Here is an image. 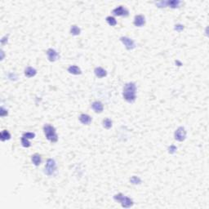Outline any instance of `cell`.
Returning <instances> with one entry per match:
<instances>
[{"instance_id": "obj_20", "label": "cell", "mask_w": 209, "mask_h": 209, "mask_svg": "<svg viewBox=\"0 0 209 209\" xmlns=\"http://www.w3.org/2000/svg\"><path fill=\"white\" fill-rule=\"evenodd\" d=\"M129 181L130 183L132 185H135V186H137V185H141L142 183V178L138 176H132L130 177L129 179Z\"/></svg>"}, {"instance_id": "obj_28", "label": "cell", "mask_w": 209, "mask_h": 209, "mask_svg": "<svg viewBox=\"0 0 209 209\" xmlns=\"http://www.w3.org/2000/svg\"><path fill=\"white\" fill-rule=\"evenodd\" d=\"M8 38H9V34H5L3 37H2V39H1V40H0V42H1V45L4 46L5 44H7V42H8Z\"/></svg>"}, {"instance_id": "obj_6", "label": "cell", "mask_w": 209, "mask_h": 209, "mask_svg": "<svg viewBox=\"0 0 209 209\" xmlns=\"http://www.w3.org/2000/svg\"><path fill=\"white\" fill-rule=\"evenodd\" d=\"M187 136V132L186 128L180 126L179 128H177L176 129V131L174 132V139L179 142H184L186 139Z\"/></svg>"}, {"instance_id": "obj_24", "label": "cell", "mask_w": 209, "mask_h": 209, "mask_svg": "<svg viewBox=\"0 0 209 209\" xmlns=\"http://www.w3.org/2000/svg\"><path fill=\"white\" fill-rule=\"evenodd\" d=\"M35 133L34 132H24L22 134V136L26 137V138L29 139V140H31V139H34L35 137Z\"/></svg>"}, {"instance_id": "obj_27", "label": "cell", "mask_w": 209, "mask_h": 209, "mask_svg": "<svg viewBox=\"0 0 209 209\" xmlns=\"http://www.w3.org/2000/svg\"><path fill=\"white\" fill-rule=\"evenodd\" d=\"M8 115V110L6 108H4L3 106H1V109H0V116L3 118Z\"/></svg>"}, {"instance_id": "obj_15", "label": "cell", "mask_w": 209, "mask_h": 209, "mask_svg": "<svg viewBox=\"0 0 209 209\" xmlns=\"http://www.w3.org/2000/svg\"><path fill=\"white\" fill-rule=\"evenodd\" d=\"M31 162H32V164H34V166H36V167L39 166V165L41 164V163H42V156H41V155H39L38 153L34 154V155L31 156Z\"/></svg>"}, {"instance_id": "obj_4", "label": "cell", "mask_w": 209, "mask_h": 209, "mask_svg": "<svg viewBox=\"0 0 209 209\" xmlns=\"http://www.w3.org/2000/svg\"><path fill=\"white\" fill-rule=\"evenodd\" d=\"M56 169H57V165L55 159L48 158L44 167V174L48 177H52L56 172Z\"/></svg>"}, {"instance_id": "obj_26", "label": "cell", "mask_w": 209, "mask_h": 209, "mask_svg": "<svg viewBox=\"0 0 209 209\" xmlns=\"http://www.w3.org/2000/svg\"><path fill=\"white\" fill-rule=\"evenodd\" d=\"M7 78L11 81H16L18 80V75L15 73H9L7 74Z\"/></svg>"}, {"instance_id": "obj_18", "label": "cell", "mask_w": 209, "mask_h": 209, "mask_svg": "<svg viewBox=\"0 0 209 209\" xmlns=\"http://www.w3.org/2000/svg\"><path fill=\"white\" fill-rule=\"evenodd\" d=\"M12 137V135L7 130H3L1 132V134H0V139L2 142H6V141H9L10 139Z\"/></svg>"}, {"instance_id": "obj_9", "label": "cell", "mask_w": 209, "mask_h": 209, "mask_svg": "<svg viewBox=\"0 0 209 209\" xmlns=\"http://www.w3.org/2000/svg\"><path fill=\"white\" fill-rule=\"evenodd\" d=\"M146 22V20H145V16L144 15H136L134 17V21H133V25L136 27H138V28H142L145 25Z\"/></svg>"}, {"instance_id": "obj_12", "label": "cell", "mask_w": 209, "mask_h": 209, "mask_svg": "<svg viewBox=\"0 0 209 209\" xmlns=\"http://www.w3.org/2000/svg\"><path fill=\"white\" fill-rule=\"evenodd\" d=\"M94 74L99 78H102L107 76V71L105 70L104 68L100 67V66H97L94 69Z\"/></svg>"}, {"instance_id": "obj_21", "label": "cell", "mask_w": 209, "mask_h": 209, "mask_svg": "<svg viewBox=\"0 0 209 209\" xmlns=\"http://www.w3.org/2000/svg\"><path fill=\"white\" fill-rule=\"evenodd\" d=\"M106 22L108 23V25L110 26H117V24H118L117 20H116L115 18L112 16H106Z\"/></svg>"}, {"instance_id": "obj_10", "label": "cell", "mask_w": 209, "mask_h": 209, "mask_svg": "<svg viewBox=\"0 0 209 209\" xmlns=\"http://www.w3.org/2000/svg\"><path fill=\"white\" fill-rule=\"evenodd\" d=\"M91 108L97 114H101L104 110V105L100 100H95L91 105Z\"/></svg>"}, {"instance_id": "obj_29", "label": "cell", "mask_w": 209, "mask_h": 209, "mask_svg": "<svg viewBox=\"0 0 209 209\" xmlns=\"http://www.w3.org/2000/svg\"><path fill=\"white\" fill-rule=\"evenodd\" d=\"M175 64L177 65V66H179V67H180V66H182V65H183V64H182V62L179 61V60H177V61H175Z\"/></svg>"}, {"instance_id": "obj_25", "label": "cell", "mask_w": 209, "mask_h": 209, "mask_svg": "<svg viewBox=\"0 0 209 209\" xmlns=\"http://www.w3.org/2000/svg\"><path fill=\"white\" fill-rule=\"evenodd\" d=\"M184 29H185V26L182 25V24H176L174 26V30L178 33L182 32Z\"/></svg>"}, {"instance_id": "obj_16", "label": "cell", "mask_w": 209, "mask_h": 209, "mask_svg": "<svg viewBox=\"0 0 209 209\" xmlns=\"http://www.w3.org/2000/svg\"><path fill=\"white\" fill-rule=\"evenodd\" d=\"M181 4V2L179 0H169V1H166V7H169L172 9H176L178 8L180 5Z\"/></svg>"}, {"instance_id": "obj_22", "label": "cell", "mask_w": 209, "mask_h": 209, "mask_svg": "<svg viewBox=\"0 0 209 209\" xmlns=\"http://www.w3.org/2000/svg\"><path fill=\"white\" fill-rule=\"evenodd\" d=\"M21 145H22L23 147H25V148H29V147L31 146V143L29 142V139L26 138V137H24V136H21Z\"/></svg>"}, {"instance_id": "obj_13", "label": "cell", "mask_w": 209, "mask_h": 209, "mask_svg": "<svg viewBox=\"0 0 209 209\" xmlns=\"http://www.w3.org/2000/svg\"><path fill=\"white\" fill-rule=\"evenodd\" d=\"M24 74L26 78H33L37 74V70L35 68L32 67V66H28L25 69V71H24Z\"/></svg>"}, {"instance_id": "obj_17", "label": "cell", "mask_w": 209, "mask_h": 209, "mask_svg": "<svg viewBox=\"0 0 209 209\" xmlns=\"http://www.w3.org/2000/svg\"><path fill=\"white\" fill-rule=\"evenodd\" d=\"M70 33L71 35L78 36L81 34V29L77 25H72V26H70Z\"/></svg>"}, {"instance_id": "obj_11", "label": "cell", "mask_w": 209, "mask_h": 209, "mask_svg": "<svg viewBox=\"0 0 209 209\" xmlns=\"http://www.w3.org/2000/svg\"><path fill=\"white\" fill-rule=\"evenodd\" d=\"M78 120L83 125H90L92 122V118L87 114H81L78 117Z\"/></svg>"}, {"instance_id": "obj_1", "label": "cell", "mask_w": 209, "mask_h": 209, "mask_svg": "<svg viewBox=\"0 0 209 209\" xmlns=\"http://www.w3.org/2000/svg\"><path fill=\"white\" fill-rule=\"evenodd\" d=\"M136 84L134 82H128L122 88V97L128 103L133 104L136 100Z\"/></svg>"}, {"instance_id": "obj_23", "label": "cell", "mask_w": 209, "mask_h": 209, "mask_svg": "<svg viewBox=\"0 0 209 209\" xmlns=\"http://www.w3.org/2000/svg\"><path fill=\"white\" fill-rule=\"evenodd\" d=\"M177 151V147L175 145H171L167 148V152L170 155H175Z\"/></svg>"}, {"instance_id": "obj_5", "label": "cell", "mask_w": 209, "mask_h": 209, "mask_svg": "<svg viewBox=\"0 0 209 209\" xmlns=\"http://www.w3.org/2000/svg\"><path fill=\"white\" fill-rule=\"evenodd\" d=\"M120 42L122 43V44L124 45L125 48L128 51H132L136 48V42L131 38H129L128 36H122L119 38Z\"/></svg>"}, {"instance_id": "obj_19", "label": "cell", "mask_w": 209, "mask_h": 209, "mask_svg": "<svg viewBox=\"0 0 209 209\" xmlns=\"http://www.w3.org/2000/svg\"><path fill=\"white\" fill-rule=\"evenodd\" d=\"M102 126L103 128L106 130H109L112 128L113 126V121L109 118H106L103 119L102 121Z\"/></svg>"}, {"instance_id": "obj_14", "label": "cell", "mask_w": 209, "mask_h": 209, "mask_svg": "<svg viewBox=\"0 0 209 209\" xmlns=\"http://www.w3.org/2000/svg\"><path fill=\"white\" fill-rule=\"evenodd\" d=\"M67 71L70 74L73 75H80L82 74V70L81 69L78 65H70L67 69Z\"/></svg>"}, {"instance_id": "obj_8", "label": "cell", "mask_w": 209, "mask_h": 209, "mask_svg": "<svg viewBox=\"0 0 209 209\" xmlns=\"http://www.w3.org/2000/svg\"><path fill=\"white\" fill-rule=\"evenodd\" d=\"M46 55H47V57H48L50 62H55L60 58V55L57 52V51L55 50L54 48L48 49L47 52H46Z\"/></svg>"}, {"instance_id": "obj_7", "label": "cell", "mask_w": 209, "mask_h": 209, "mask_svg": "<svg viewBox=\"0 0 209 209\" xmlns=\"http://www.w3.org/2000/svg\"><path fill=\"white\" fill-rule=\"evenodd\" d=\"M112 14L115 16H122V17H128L129 16L128 9L122 5L116 7L115 8L112 10Z\"/></svg>"}, {"instance_id": "obj_3", "label": "cell", "mask_w": 209, "mask_h": 209, "mask_svg": "<svg viewBox=\"0 0 209 209\" xmlns=\"http://www.w3.org/2000/svg\"><path fill=\"white\" fill-rule=\"evenodd\" d=\"M114 200L115 202H118L121 204V206L123 208H130L134 205V201L130 198L124 195L123 194L119 193L114 195Z\"/></svg>"}, {"instance_id": "obj_2", "label": "cell", "mask_w": 209, "mask_h": 209, "mask_svg": "<svg viewBox=\"0 0 209 209\" xmlns=\"http://www.w3.org/2000/svg\"><path fill=\"white\" fill-rule=\"evenodd\" d=\"M43 132H44V135H45L46 139L50 142L51 143H56L58 142V135L56 130L55 128V127H53L49 123H46L43 125Z\"/></svg>"}, {"instance_id": "obj_30", "label": "cell", "mask_w": 209, "mask_h": 209, "mask_svg": "<svg viewBox=\"0 0 209 209\" xmlns=\"http://www.w3.org/2000/svg\"><path fill=\"white\" fill-rule=\"evenodd\" d=\"M1 54H2V56H1V60L3 61V58H4V52H3V50H1Z\"/></svg>"}]
</instances>
